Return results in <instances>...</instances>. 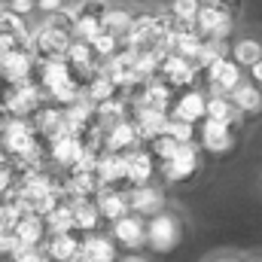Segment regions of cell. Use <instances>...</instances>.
<instances>
[{"label": "cell", "instance_id": "cell-10", "mask_svg": "<svg viewBox=\"0 0 262 262\" xmlns=\"http://www.w3.org/2000/svg\"><path fill=\"white\" fill-rule=\"evenodd\" d=\"M34 73H37V58L31 55V49H12V52L0 55V76L9 85L28 82V79H34Z\"/></svg>", "mask_w": 262, "mask_h": 262}, {"label": "cell", "instance_id": "cell-19", "mask_svg": "<svg viewBox=\"0 0 262 262\" xmlns=\"http://www.w3.org/2000/svg\"><path fill=\"white\" fill-rule=\"evenodd\" d=\"M134 125L140 131V137L146 140V143H152L156 137H162L165 131H168V122H171V116L168 113H162V110H149V107H134Z\"/></svg>", "mask_w": 262, "mask_h": 262}, {"label": "cell", "instance_id": "cell-7", "mask_svg": "<svg viewBox=\"0 0 262 262\" xmlns=\"http://www.w3.org/2000/svg\"><path fill=\"white\" fill-rule=\"evenodd\" d=\"M204 82H207L210 95H223V98H229V95L244 82V73H241V67L226 55V58H220L213 67L204 70Z\"/></svg>", "mask_w": 262, "mask_h": 262}, {"label": "cell", "instance_id": "cell-11", "mask_svg": "<svg viewBox=\"0 0 262 262\" xmlns=\"http://www.w3.org/2000/svg\"><path fill=\"white\" fill-rule=\"evenodd\" d=\"M140 143H143V137H140V131L134 125V119H122V122H116L113 128H107V134H104V152L128 156V152H134Z\"/></svg>", "mask_w": 262, "mask_h": 262}, {"label": "cell", "instance_id": "cell-18", "mask_svg": "<svg viewBox=\"0 0 262 262\" xmlns=\"http://www.w3.org/2000/svg\"><path fill=\"white\" fill-rule=\"evenodd\" d=\"M171 104H174V89L168 82H162L159 76L149 79L134 101V107H149V110H162V113H171Z\"/></svg>", "mask_w": 262, "mask_h": 262}, {"label": "cell", "instance_id": "cell-41", "mask_svg": "<svg viewBox=\"0 0 262 262\" xmlns=\"http://www.w3.org/2000/svg\"><path fill=\"white\" fill-rule=\"evenodd\" d=\"M73 262H89V259H85V253H79V256H76Z\"/></svg>", "mask_w": 262, "mask_h": 262}, {"label": "cell", "instance_id": "cell-34", "mask_svg": "<svg viewBox=\"0 0 262 262\" xmlns=\"http://www.w3.org/2000/svg\"><path fill=\"white\" fill-rule=\"evenodd\" d=\"M21 250V244H18V238H15V232H9V229H0V256H15Z\"/></svg>", "mask_w": 262, "mask_h": 262}, {"label": "cell", "instance_id": "cell-16", "mask_svg": "<svg viewBox=\"0 0 262 262\" xmlns=\"http://www.w3.org/2000/svg\"><path fill=\"white\" fill-rule=\"evenodd\" d=\"M128 204H131V213H137V216H143V220H149V216L168 210V207H165V192L156 189V186L128 189Z\"/></svg>", "mask_w": 262, "mask_h": 262}, {"label": "cell", "instance_id": "cell-9", "mask_svg": "<svg viewBox=\"0 0 262 262\" xmlns=\"http://www.w3.org/2000/svg\"><path fill=\"white\" fill-rule=\"evenodd\" d=\"M110 232H113L110 238L116 241V247H122V250H128V253L146 247V220L137 216V213H128V216L110 223Z\"/></svg>", "mask_w": 262, "mask_h": 262}, {"label": "cell", "instance_id": "cell-42", "mask_svg": "<svg viewBox=\"0 0 262 262\" xmlns=\"http://www.w3.org/2000/svg\"><path fill=\"white\" fill-rule=\"evenodd\" d=\"M216 262H235V259H216Z\"/></svg>", "mask_w": 262, "mask_h": 262}, {"label": "cell", "instance_id": "cell-6", "mask_svg": "<svg viewBox=\"0 0 262 262\" xmlns=\"http://www.w3.org/2000/svg\"><path fill=\"white\" fill-rule=\"evenodd\" d=\"M198 168H201V149H198V143H183L180 152L171 162L162 165V177L168 183H186V180H192L198 174Z\"/></svg>", "mask_w": 262, "mask_h": 262}, {"label": "cell", "instance_id": "cell-15", "mask_svg": "<svg viewBox=\"0 0 262 262\" xmlns=\"http://www.w3.org/2000/svg\"><path fill=\"white\" fill-rule=\"evenodd\" d=\"M31 125L37 128V134H40V137H46V140L52 143L55 137L67 134L64 107H55V104H46V107H40V110H37V116L31 119Z\"/></svg>", "mask_w": 262, "mask_h": 262}, {"label": "cell", "instance_id": "cell-24", "mask_svg": "<svg viewBox=\"0 0 262 262\" xmlns=\"http://www.w3.org/2000/svg\"><path fill=\"white\" fill-rule=\"evenodd\" d=\"M229 101H232V107H235L241 116H256V113H262V89H256L250 79H244V82L229 95Z\"/></svg>", "mask_w": 262, "mask_h": 262}, {"label": "cell", "instance_id": "cell-14", "mask_svg": "<svg viewBox=\"0 0 262 262\" xmlns=\"http://www.w3.org/2000/svg\"><path fill=\"white\" fill-rule=\"evenodd\" d=\"M98 183H101V189H122V186L128 183V165H125V156L104 152L101 162H98Z\"/></svg>", "mask_w": 262, "mask_h": 262}, {"label": "cell", "instance_id": "cell-33", "mask_svg": "<svg viewBox=\"0 0 262 262\" xmlns=\"http://www.w3.org/2000/svg\"><path fill=\"white\" fill-rule=\"evenodd\" d=\"M165 134H168V137H174L177 143H195L198 128H195V125H186V122H177V119H171Z\"/></svg>", "mask_w": 262, "mask_h": 262}, {"label": "cell", "instance_id": "cell-37", "mask_svg": "<svg viewBox=\"0 0 262 262\" xmlns=\"http://www.w3.org/2000/svg\"><path fill=\"white\" fill-rule=\"evenodd\" d=\"M250 82H253L256 89H262V61L250 67Z\"/></svg>", "mask_w": 262, "mask_h": 262}, {"label": "cell", "instance_id": "cell-2", "mask_svg": "<svg viewBox=\"0 0 262 262\" xmlns=\"http://www.w3.org/2000/svg\"><path fill=\"white\" fill-rule=\"evenodd\" d=\"M0 149L18 165V162H28L40 152H46V146L40 143V134L37 128L28 122V119H6V125L0 131Z\"/></svg>", "mask_w": 262, "mask_h": 262}, {"label": "cell", "instance_id": "cell-32", "mask_svg": "<svg viewBox=\"0 0 262 262\" xmlns=\"http://www.w3.org/2000/svg\"><path fill=\"white\" fill-rule=\"evenodd\" d=\"M198 9H201V3H195V0H177V3L168 6V15H171L177 25H189V28H195Z\"/></svg>", "mask_w": 262, "mask_h": 262}, {"label": "cell", "instance_id": "cell-43", "mask_svg": "<svg viewBox=\"0 0 262 262\" xmlns=\"http://www.w3.org/2000/svg\"><path fill=\"white\" fill-rule=\"evenodd\" d=\"M259 192H262V180H259Z\"/></svg>", "mask_w": 262, "mask_h": 262}, {"label": "cell", "instance_id": "cell-39", "mask_svg": "<svg viewBox=\"0 0 262 262\" xmlns=\"http://www.w3.org/2000/svg\"><path fill=\"white\" fill-rule=\"evenodd\" d=\"M3 125H6V113L0 110V131H3Z\"/></svg>", "mask_w": 262, "mask_h": 262}, {"label": "cell", "instance_id": "cell-20", "mask_svg": "<svg viewBox=\"0 0 262 262\" xmlns=\"http://www.w3.org/2000/svg\"><path fill=\"white\" fill-rule=\"evenodd\" d=\"M70 210H73V229L85 238V235H95L98 226H101V210L95 204V198H73L70 201Z\"/></svg>", "mask_w": 262, "mask_h": 262}, {"label": "cell", "instance_id": "cell-8", "mask_svg": "<svg viewBox=\"0 0 262 262\" xmlns=\"http://www.w3.org/2000/svg\"><path fill=\"white\" fill-rule=\"evenodd\" d=\"M198 70L195 61H186V58H180V55H174V52H168L165 58H162V67H159V79L162 82H168L171 89H195V79H198Z\"/></svg>", "mask_w": 262, "mask_h": 262}, {"label": "cell", "instance_id": "cell-27", "mask_svg": "<svg viewBox=\"0 0 262 262\" xmlns=\"http://www.w3.org/2000/svg\"><path fill=\"white\" fill-rule=\"evenodd\" d=\"M134 18L137 15H131L125 6H104V12H101V21H104V31H110V34H116L119 40H125L131 31V25H134Z\"/></svg>", "mask_w": 262, "mask_h": 262}, {"label": "cell", "instance_id": "cell-5", "mask_svg": "<svg viewBox=\"0 0 262 262\" xmlns=\"http://www.w3.org/2000/svg\"><path fill=\"white\" fill-rule=\"evenodd\" d=\"M168 116L177 119V122H186V125H195L198 128V125L207 119V95H204L201 89H186V92H180V95L174 98Z\"/></svg>", "mask_w": 262, "mask_h": 262}, {"label": "cell", "instance_id": "cell-3", "mask_svg": "<svg viewBox=\"0 0 262 262\" xmlns=\"http://www.w3.org/2000/svg\"><path fill=\"white\" fill-rule=\"evenodd\" d=\"M232 6L229 3H201L195 18V31L204 43H226V37L232 34Z\"/></svg>", "mask_w": 262, "mask_h": 262}, {"label": "cell", "instance_id": "cell-1", "mask_svg": "<svg viewBox=\"0 0 262 262\" xmlns=\"http://www.w3.org/2000/svg\"><path fill=\"white\" fill-rule=\"evenodd\" d=\"M70 46H73V31H70V25L61 21L58 15L46 18V21L34 31V37H31V55L37 58V64L64 58Z\"/></svg>", "mask_w": 262, "mask_h": 262}, {"label": "cell", "instance_id": "cell-22", "mask_svg": "<svg viewBox=\"0 0 262 262\" xmlns=\"http://www.w3.org/2000/svg\"><path fill=\"white\" fill-rule=\"evenodd\" d=\"M95 204H98L101 216L110 220V223H116V220H122V216H128L131 213L128 189H101L98 198H95Z\"/></svg>", "mask_w": 262, "mask_h": 262}, {"label": "cell", "instance_id": "cell-35", "mask_svg": "<svg viewBox=\"0 0 262 262\" xmlns=\"http://www.w3.org/2000/svg\"><path fill=\"white\" fill-rule=\"evenodd\" d=\"M12 262H52V259L46 256L43 247H21V250L12 256Z\"/></svg>", "mask_w": 262, "mask_h": 262}, {"label": "cell", "instance_id": "cell-30", "mask_svg": "<svg viewBox=\"0 0 262 262\" xmlns=\"http://www.w3.org/2000/svg\"><path fill=\"white\" fill-rule=\"evenodd\" d=\"M238 119H241V113L232 107V101L229 98H223V95H207V122H220V125H238Z\"/></svg>", "mask_w": 262, "mask_h": 262}, {"label": "cell", "instance_id": "cell-31", "mask_svg": "<svg viewBox=\"0 0 262 262\" xmlns=\"http://www.w3.org/2000/svg\"><path fill=\"white\" fill-rule=\"evenodd\" d=\"M46 232L49 235H64V232H76L73 229V210H70V201L58 204L49 216H46Z\"/></svg>", "mask_w": 262, "mask_h": 262}, {"label": "cell", "instance_id": "cell-36", "mask_svg": "<svg viewBox=\"0 0 262 262\" xmlns=\"http://www.w3.org/2000/svg\"><path fill=\"white\" fill-rule=\"evenodd\" d=\"M37 9V3H31V0H12V3H6V12H12V15H18V18H25L28 12H34Z\"/></svg>", "mask_w": 262, "mask_h": 262}, {"label": "cell", "instance_id": "cell-17", "mask_svg": "<svg viewBox=\"0 0 262 262\" xmlns=\"http://www.w3.org/2000/svg\"><path fill=\"white\" fill-rule=\"evenodd\" d=\"M46 256L52 262H73L82 253V235L79 232H64V235H49L43 244Z\"/></svg>", "mask_w": 262, "mask_h": 262}, {"label": "cell", "instance_id": "cell-28", "mask_svg": "<svg viewBox=\"0 0 262 262\" xmlns=\"http://www.w3.org/2000/svg\"><path fill=\"white\" fill-rule=\"evenodd\" d=\"M229 58L238 67H247V70H250L253 64L262 61V40H256V37H241V40H235Z\"/></svg>", "mask_w": 262, "mask_h": 262}, {"label": "cell", "instance_id": "cell-25", "mask_svg": "<svg viewBox=\"0 0 262 262\" xmlns=\"http://www.w3.org/2000/svg\"><path fill=\"white\" fill-rule=\"evenodd\" d=\"M15 238H18V244L21 247H43L46 241V220H40V216H34V213H25L18 223H15Z\"/></svg>", "mask_w": 262, "mask_h": 262}, {"label": "cell", "instance_id": "cell-4", "mask_svg": "<svg viewBox=\"0 0 262 262\" xmlns=\"http://www.w3.org/2000/svg\"><path fill=\"white\" fill-rule=\"evenodd\" d=\"M180 238H183V223L177 213L162 210L146 220V247L152 253H171L180 244Z\"/></svg>", "mask_w": 262, "mask_h": 262}, {"label": "cell", "instance_id": "cell-12", "mask_svg": "<svg viewBox=\"0 0 262 262\" xmlns=\"http://www.w3.org/2000/svg\"><path fill=\"white\" fill-rule=\"evenodd\" d=\"M82 156H85V143H82V137H76V134H61V137H55V140L49 143V162L58 165V168L73 171Z\"/></svg>", "mask_w": 262, "mask_h": 262}, {"label": "cell", "instance_id": "cell-26", "mask_svg": "<svg viewBox=\"0 0 262 262\" xmlns=\"http://www.w3.org/2000/svg\"><path fill=\"white\" fill-rule=\"evenodd\" d=\"M64 189H67V201H73V198H98L101 183H98V174L70 171L64 180Z\"/></svg>", "mask_w": 262, "mask_h": 262}, {"label": "cell", "instance_id": "cell-29", "mask_svg": "<svg viewBox=\"0 0 262 262\" xmlns=\"http://www.w3.org/2000/svg\"><path fill=\"white\" fill-rule=\"evenodd\" d=\"M113 98H119V89L113 85V79L104 73V67H101V73L85 85V101L92 104V107H101V104H107V101H113Z\"/></svg>", "mask_w": 262, "mask_h": 262}, {"label": "cell", "instance_id": "cell-40", "mask_svg": "<svg viewBox=\"0 0 262 262\" xmlns=\"http://www.w3.org/2000/svg\"><path fill=\"white\" fill-rule=\"evenodd\" d=\"M125 262H146V259H140V256H128Z\"/></svg>", "mask_w": 262, "mask_h": 262}, {"label": "cell", "instance_id": "cell-38", "mask_svg": "<svg viewBox=\"0 0 262 262\" xmlns=\"http://www.w3.org/2000/svg\"><path fill=\"white\" fill-rule=\"evenodd\" d=\"M6 89H9V82H6V79L0 76V104H3V95H6Z\"/></svg>", "mask_w": 262, "mask_h": 262}, {"label": "cell", "instance_id": "cell-21", "mask_svg": "<svg viewBox=\"0 0 262 262\" xmlns=\"http://www.w3.org/2000/svg\"><path fill=\"white\" fill-rule=\"evenodd\" d=\"M125 165H128V189L149 186V180H152V174H156V159H152V152L134 149V152L125 156Z\"/></svg>", "mask_w": 262, "mask_h": 262}, {"label": "cell", "instance_id": "cell-13", "mask_svg": "<svg viewBox=\"0 0 262 262\" xmlns=\"http://www.w3.org/2000/svg\"><path fill=\"white\" fill-rule=\"evenodd\" d=\"M198 146L213 152V156H223L235 146V128L232 125H220V122H201L198 125Z\"/></svg>", "mask_w": 262, "mask_h": 262}, {"label": "cell", "instance_id": "cell-23", "mask_svg": "<svg viewBox=\"0 0 262 262\" xmlns=\"http://www.w3.org/2000/svg\"><path fill=\"white\" fill-rule=\"evenodd\" d=\"M82 253L89 262H116L119 259V247L113 238L95 232V235H85L82 238Z\"/></svg>", "mask_w": 262, "mask_h": 262}]
</instances>
